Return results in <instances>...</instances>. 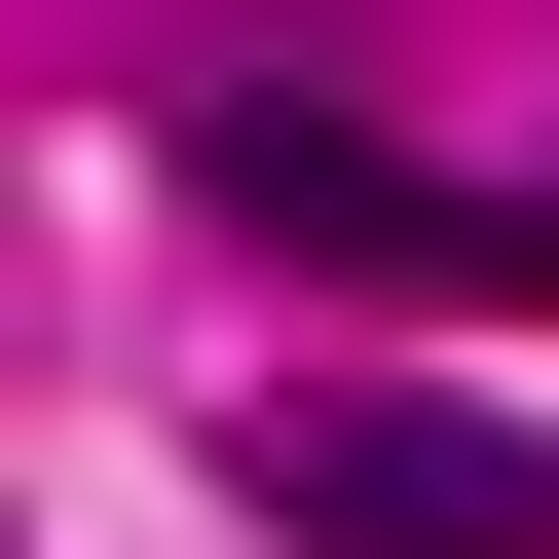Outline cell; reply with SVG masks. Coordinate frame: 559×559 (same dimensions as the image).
I'll use <instances>...</instances> for the list:
<instances>
[{
    "mask_svg": "<svg viewBox=\"0 0 559 559\" xmlns=\"http://www.w3.org/2000/svg\"><path fill=\"white\" fill-rule=\"evenodd\" d=\"M187 187H224L261 261H373V299H559V187H448V150H373V112H187Z\"/></svg>",
    "mask_w": 559,
    "mask_h": 559,
    "instance_id": "cell-1",
    "label": "cell"
},
{
    "mask_svg": "<svg viewBox=\"0 0 559 559\" xmlns=\"http://www.w3.org/2000/svg\"><path fill=\"white\" fill-rule=\"evenodd\" d=\"M261 522H299V559H559V448L522 411H261Z\"/></svg>",
    "mask_w": 559,
    "mask_h": 559,
    "instance_id": "cell-2",
    "label": "cell"
}]
</instances>
